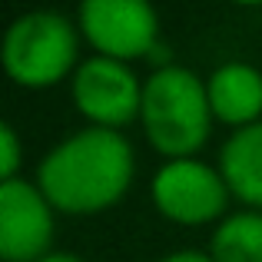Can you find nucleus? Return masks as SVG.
Returning a JSON list of instances; mask_svg holds the SVG:
<instances>
[{
    "instance_id": "obj_1",
    "label": "nucleus",
    "mask_w": 262,
    "mask_h": 262,
    "mask_svg": "<svg viewBox=\"0 0 262 262\" xmlns=\"http://www.w3.org/2000/svg\"><path fill=\"white\" fill-rule=\"evenodd\" d=\"M129 176V143L106 126H93L60 143L40 163V192L63 212H96L123 196Z\"/></svg>"
},
{
    "instance_id": "obj_9",
    "label": "nucleus",
    "mask_w": 262,
    "mask_h": 262,
    "mask_svg": "<svg viewBox=\"0 0 262 262\" xmlns=\"http://www.w3.org/2000/svg\"><path fill=\"white\" fill-rule=\"evenodd\" d=\"M223 179L239 199L262 206V123L246 126L223 146Z\"/></svg>"
},
{
    "instance_id": "obj_3",
    "label": "nucleus",
    "mask_w": 262,
    "mask_h": 262,
    "mask_svg": "<svg viewBox=\"0 0 262 262\" xmlns=\"http://www.w3.org/2000/svg\"><path fill=\"white\" fill-rule=\"evenodd\" d=\"M77 33L60 13H27L7 30L4 67L24 86H50L73 67Z\"/></svg>"
},
{
    "instance_id": "obj_4",
    "label": "nucleus",
    "mask_w": 262,
    "mask_h": 262,
    "mask_svg": "<svg viewBox=\"0 0 262 262\" xmlns=\"http://www.w3.org/2000/svg\"><path fill=\"white\" fill-rule=\"evenodd\" d=\"M80 24L90 43L110 60H126L156 50V13L143 0H86Z\"/></svg>"
},
{
    "instance_id": "obj_11",
    "label": "nucleus",
    "mask_w": 262,
    "mask_h": 262,
    "mask_svg": "<svg viewBox=\"0 0 262 262\" xmlns=\"http://www.w3.org/2000/svg\"><path fill=\"white\" fill-rule=\"evenodd\" d=\"M0 176H4V183L7 179H13V169H17V163H20V149H17V136H13V129L10 126H0Z\"/></svg>"
},
{
    "instance_id": "obj_12",
    "label": "nucleus",
    "mask_w": 262,
    "mask_h": 262,
    "mask_svg": "<svg viewBox=\"0 0 262 262\" xmlns=\"http://www.w3.org/2000/svg\"><path fill=\"white\" fill-rule=\"evenodd\" d=\"M163 262H212L209 256H199V252H176V256L163 259Z\"/></svg>"
},
{
    "instance_id": "obj_6",
    "label": "nucleus",
    "mask_w": 262,
    "mask_h": 262,
    "mask_svg": "<svg viewBox=\"0 0 262 262\" xmlns=\"http://www.w3.org/2000/svg\"><path fill=\"white\" fill-rule=\"evenodd\" d=\"M53 219L43 192L24 179H7L0 186V252L7 262H33L50 246ZM47 259V256H43Z\"/></svg>"
},
{
    "instance_id": "obj_13",
    "label": "nucleus",
    "mask_w": 262,
    "mask_h": 262,
    "mask_svg": "<svg viewBox=\"0 0 262 262\" xmlns=\"http://www.w3.org/2000/svg\"><path fill=\"white\" fill-rule=\"evenodd\" d=\"M40 262H83V259L67 256V252H53V256H47V259H40Z\"/></svg>"
},
{
    "instance_id": "obj_10",
    "label": "nucleus",
    "mask_w": 262,
    "mask_h": 262,
    "mask_svg": "<svg viewBox=\"0 0 262 262\" xmlns=\"http://www.w3.org/2000/svg\"><path fill=\"white\" fill-rule=\"evenodd\" d=\"M212 262H262V216H229L212 236Z\"/></svg>"
},
{
    "instance_id": "obj_7",
    "label": "nucleus",
    "mask_w": 262,
    "mask_h": 262,
    "mask_svg": "<svg viewBox=\"0 0 262 262\" xmlns=\"http://www.w3.org/2000/svg\"><path fill=\"white\" fill-rule=\"evenodd\" d=\"M73 100L90 120L103 123V126H120L143 110V93L136 77L110 57H93L73 77Z\"/></svg>"
},
{
    "instance_id": "obj_5",
    "label": "nucleus",
    "mask_w": 262,
    "mask_h": 262,
    "mask_svg": "<svg viewBox=\"0 0 262 262\" xmlns=\"http://www.w3.org/2000/svg\"><path fill=\"white\" fill-rule=\"evenodd\" d=\"M153 199L176 223H209L226 209V179L196 160H173L156 173Z\"/></svg>"
},
{
    "instance_id": "obj_8",
    "label": "nucleus",
    "mask_w": 262,
    "mask_h": 262,
    "mask_svg": "<svg viewBox=\"0 0 262 262\" xmlns=\"http://www.w3.org/2000/svg\"><path fill=\"white\" fill-rule=\"evenodd\" d=\"M209 106L226 123H249L262 113V73L246 63H226L209 80Z\"/></svg>"
},
{
    "instance_id": "obj_2",
    "label": "nucleus",
    "mask_w": 262,
    "mask_h": 262,
    "mask_svg": "<svg viewBox=\"0 0 262 262\" xmlns=\"http://www.w3.org/2000/svg\"><path fill=\"white\" fill-rule=\"evenodd\" d=\"M209 90L183 67H163L143 86V123L160 153L189 156L209 133Z\"/></svg>"
}]
</instances>
